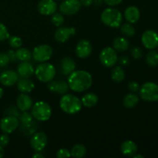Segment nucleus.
Segmentation results:
<instances>
[{
	"mask_svg": "<svg viewBox=\"0 0 158 158\" xmlns=\"http://www.w3.org/2000/svg\"><path fill=\"white\" fill-rule=\"evenodd\" d=\"M34 74L40 81L43 83H49L55 77L56 68L51 63L44 62L36 66Z\"/></svg>",
	"mask_w": 158,
	"mask_h": 158,
	"instance_id": "4",
	"label": "nucleus"
},
{
	"mask_svg": "<svg viewBox=\"0 0 158 158\" xmlns=\"http://www.w3.org/2000/svg\"><path fill=\"white\" fill-rule=\"evenodd\" d=\"M137 144L132 140H125L120 145V151L126 157H133L137 153Z\"/></svg>",
	"mask_w": 158,
	"mask_h": 158,
	"instance_id": "21",
	"label": "nucleus"
},
{
	"mask_svg": "<svg viewBox=\"0 0 158 158\" xmlns=\"http://www.w3.org/2000/svg\"><path fill=\"white\" fill-rule=\"evenodd\" d=\"M111 79L114 82L120 83L125 79V72L120 66H115L111 72Z\"/></svg>",
	"mask_w": 158,
	"mask_h": 158,
	"instance_id": "28",
	"label": "nucleus"
},
{
	"mask_svg": "<svg viewBox=\"0 0 158 158\" xmlns=\"http://www.w3.org/2000/svg\"><path fill=\"white\" fill-rule=\"evenodd\" d=\"M9 43L11 47L14 48V49H19L23 46V40L20 37L13 35V36L9 38Z\"/></svg>",
	"mask_w": 158,
	"mask_h": 158,
	"instance_id": "35",
	"label": "nucleus"
},
{
	"mask_svg": "<svg viewBox=\"0 0 158 158\" xmlns=\"http://www.w3.org/2000/svg\"><path fill=\"white\" fill-rule=\"evenodd\" d=\"M60 69L63 75L69 76L76 69V63L70 57H64L60 62Z\"/></svg>",
	"mask_w": 158,
	"mask_h": 158,
	"instance_id": "20",
	"label": "nucleus"
},
{
	"mask_svg": "<svg viewBox=\"0 0 158 158\" xmlns=\"http://www.w3.org/2000/svg\"><path fill=\"white\" fill-rule=\"evenodd\" d=\"M103 2L110 6H116L120 5L123 0H103Z\"/></svg>",
	"mask_w": 158,
	"mask_h": 158,
	"instance_id": "44",
	"label": "nucleus"
},
{
	"mask_svg": "<svg viewBox=\"0 0 158 158\" xmlns=\"http://www.w3.org/2000/svg\"><path fill=\"white\" fill-rule=\"evenodd\" d=\"M86 152H87V151H86V147L81 143L74 145L70 151L71 156L76 158H82L85 157Z\"/></svg>",
	"mask_w": 158,
	"mask_h": 158,
	"instance_id": "27",
	"label": "nucleus"
},
{
	"mask_svg": "<svg viewBox=\"0 0 158 158\" xmlns=\"http://www.w3.org/2000/svg\"><path fill=\"white\" fill-rule=\"evenodd\" d=\"M80 2L81 6L84 7H88L93 4V0H80Z\"/></svg>",
	"mask_w": 158,
	"mask_h": 158,
	"instance_id": "46",
	"label": "nucleus"
},
{
	"mask_svg": "<svg viewBox=\"0 0 158 158\" xmlns=\"http://www.w3.org/2000/svg\"><path fill=\"white\" fill-rule=\"evenodd\" d=\"M55 1H63V0H55Z\"/></svg>",
	"mask_w": 158,
	"mask_h": 158,
	"instance_id": "52",
	"label": "nucleus"
},
{
	"mask_svg": "<svg viewBox=\"0 0 158 158\" xmlns=\"http://www.w3.org/2000/svg\"><path fill=\"white\" fill-rule=\"evenodd\" d=\"M18 117L19 123H21L22 125L28 124V123H31L32 121V119H33L32 114L29 113L28 111H23L22 114H19Z\"/></svg>",
	"mask_w": 158,
	"mask_h": 158,
	"instance_id": "33",
	"label": "nucleus"
},
{
	"mask_svg": "<svg viewBox=\"0 0 158 158\" xmlns=\"http://www.w3.org/2000/svg\"></svg>",
	"mask_w": 158,
	"mask_h": 158,
	"instance_id": "53",
	"label": "nucleus"
},
{
	"mask_svg": "<svg viewBox=\"0 0 158 158\" xmlns=\"http://www.w3.org/2000/svg\"><path fill=\"white\" fill-rule=\"evenodd\" d=\"M10 62L9 56L5 52H0V67H4L7 66Z\"/></svg>",
	"mask_w": 158,
	"mask_h": 158,
	"instance_id": "38",
	"label": "nucleus"
},
{
	"mask_svg": "<svg viewBox=\"0 0 158 158\" xmlns=\"http://www.w3.org/2000/svg\"><path fill=\"white\" fill-rule=\"evenodd\" d=\"M32 115L38 121L44 122L49 120L52 115L50 105L45 101H38L32 106Z\"/></svg>",
	"mask_w": 158,
	"mask_h": 158,
	"instance_id": "5",
	"label": "nucleus"
},
{
	"mask_svg": "<svg viewBox=\"0 0 158 158\" xmlns=\"http://www.w3.org/2000/svg\"><path fill=\"white\" fill-rule=\"evenodd\" d=\"M64 17L63 16V15L59 12H55L51 16V22L56 27H60L64 23Z\"/></svg>",
	"mask_w": 158,
	"mask_h": 158,
	"instance_id": "34",
	"label": "nucleus"
},
{
	"mask_svg": "<svg viewBox=\"0 0 158 158\" xmlns=\"http://www.w3.org/2000/svg\"><path fill=\"white\" fill-rule=\"evenodd\" d=\"M133 157L134 158H143V155H141V154H134V156H133Z\"/></svg>",
	"mask_w": 158,
	"mask_h": 158,
	"instance_id": "50",
	"label": "nucleus"
},
{
	"mask_svg": "<svg viewBox=\"0 0 158 158\" xmlns=\"http://www.w3.org/2000/svg\"><path fill=\"white\" fill-rule=\"evenodd\" d=\"M92 50V44L87 40H80L76 46V54L80 59H86L89 57Z\"/></svg>",
	"mask_w": 158,
	"mask_h": 158,
	"instance_id": "14",
	"label": "nucleus"
},
{
	"mask_svg": "<svg viewBox=\"0 0 158 158\" xmlns=\"http://www.w3.org/2000/svg\"><path fill=\"white\" fill-rule=\"evenodd\" d=\"M6 114H7V116H13V117H18L19 115V113L17 110V107L14 106H11L9 108H7Z\"/></svg>",
	"mask_w": 158,
	"mask_h": 158,
	"instance_id": "41",
	"label": "nucleus"
},
{
	"mask_svg": "<svg viewBox=\"0 0 158 158\" xmlns=\"http://www.w3.org/2000/svg\"><path fill=\"white\" fill-rule=\"evenodd\" d=\"M19 120L13 116H6L0 120V129L3 133L12 134L19 127Z\"/></svg>",
	"mask_w": 158,
	"mask_h": 158,
	"instance_id": "9",
	"label": "nucleus"
},
{
	"mask_svg": "<svg viewBox=\"0 0 158 158\" xmlns=\"http://www.w3.org/2000/svg\"><path fill=\"white\" fill-rule=\"evenodd\" d=\"M124 16L128 23L134 24V23H136L140 19V12L137 6H129V7L125 9Z\"/></svg>",
	"mask_w": 158,
	"mask_h": 158,
	"instance_id": "22",
	"label": "nucleus"
},
{
	"mask_svg": "<svg viewBox=\"0 0 158 158\" xmlns=\"http://www.w3.org/2000/svg\"><path fill=\"white\" fill-rule=\"evenodd\" d=\"M39 12L43 15H52L57 9L55 0H40L37 6Z\"/></svg>",
	"mask_w": 158,
	"mask_h": 158,
	"instance_id": "13",
	"label": "nucleus"
},
{
	"mask_svg": "<svg viewBox=\"0 0 158 158\" xmlns=\"http://www.w3.org/2000/svg\"><path fill=\"white\" fill-rule=\"evenodd\" d=\"M76 33V29L74 27H61L55 32L54 37L55 40L59 43H66L69 40L72 35H74Z\"/></svg>",
	"mask_w": 158,
	"mask_h": 158,
	"instance_id": "15",
	"label": "nucleus"
},
{
	"mask_svg": "<svg viewBox=\"0 0 158 158\" xmlns=\"http://www.w3.org/2000/svg\"><path fill=\"white\" fill-rule=\"evenodd\" d=\"M52 47L47 44H42L35 46L32 52L34 60L39 63H44L50 60L52 56Z\"/></svg>",
	"mask_w": 158,
	"mask_h": 158,
	"instance_id": "7",
	"label": "nucleus"
},
{
	"mask_svg": "<svg viewBox=\"0 0 158 158\" xmlns=\"http://www.w3.org/2000/svg\"><path fill=\"white\" fill-rule=\"evenodd\" d=\"M21 131H23L26 135H32L36 131V124L32 120L31 123H28V124L22 125Z\"/></svg>",
	"mask_w": 158,
	"mask_h": 158,
	"instance_id": "32",
	"label": "nucleus"
},
{
	"mask_svg": "<svg viewBox=\"0 0 158 158\" xmlns=\"http://www.w3.org/2000/svg\"><path fill=\"white\" fill-rule=\"evenodd\" d=\"M15 55H16L17 60H20L21 62L23 61H29L32 57V53L30 51L25 48H19L15 51Z\"/></svg>",
	"mask_w": 158,
	"mask_h": 158,
	"instance_id": "29",
	"label": "nucleus"
},
{
	"mask_svg": "<svg viewBox=\"0 0 158 158\" xmlns=\"http://www.w3.org/2000/svg\"><path fill=\"white\" fill-rule=\"evenodd\" d=\"M47 87L51 92L56 93L58 94H66L69 88L67 82L64 81V80H60V81L51 80L48 83Z\"/></svg>",
	"mask_w": 158,
	"mask_h": 158,
	"instance_id": "17",
	"label": "nucleus"
},
{
	"mask_svg": "<svg viewBox=\"0 0 158 158\" xmlns=\"http://www.w3.org/2000/svg\"><path fill=\"white\" fill-rule=\"evenodd\" d=\"M3 94H4V91L2 87H0V99L3 97Z\"/></svg>",
	"mask_w": 158,
	"mask_h": 158,
	"instance_id": "51",
	"label": "nucleus"
},
{
	"mask_svg": "<svg viewBox=\"0 0 158 158\" xmlns=\"http://www.w3.org/2000/svg\"><path fill=\"white\" fill-rule=\"evenodd\" d=\"M17 87L21 93L29 94L35 88V84L33 81L28 77H21V79L18 80Z\"/></svg>",
	"mask_w": 158,
	"mask_h": 158,
	"instance_id": "23",
	"label": "nucleus"
},
{
	"mask_svg": "<svg viewBox=\"0 0 158 158\" xmlns=\"http://www.w3.org/2000/svg\"><path fill=\"white\" fill-rule=\"evenodd\" d=\"M32 157L34 158H43L44 155L42 154L41 151H35L33 154H32Z\"/></svg>",
	"mask_w": 158,
	"mask_h": 158,
	"instance_id": "47",
	"label": "nucleus"
},
{
	"mask_svg": "<svg viewBox=\"0 0 158 158\" xmlns=\"http://www.w3.org/2000/svg\"><path fill=\"white\" fill-rule=\"evenodd\" d=\"M9 37H10V35H9L7 27L3 23H0V41L9 40Z\"/></svg>",
	"mask_w": 158,
	"mask_h": 158,
	"instance_id": "36",
	"label": "nucleus"
},
{
	"mask_svg": "<svg viewBox=\"0 0 158 158\" xmlns=\"http://www.w3.org/2000/svg\"><path fill=\"white\" fill-rule=\"evenodd\" d=\"M140 85L136 81H131L128 84V89L131 91L132 93H136L140 89Z\"/></svg>",
	"mask_w": 158,
	"mask_h": 158,
	"instance_id": "42",
	"label": "nucleus"
},
{
	"mask_svg": "<svg viewBox=\"0 0 158 158\" xmlns=\"http://www.w3.org/2000/svg\"><path fill=\"white\" fill-rule=\"evenodd\" d=\"M60 106L63 112L73 115L81 110L83 104L81 100L77 96L70 94H65L60 99Z\"/></svg>",
	"mask_w": 158,
	"mask_h": 158,
	"instance_id": "2",
	"label": "nucleus"
},
{
	"mask_svg": "<svg viewBox=\"0 0 158 158\" xmlns=\"http://www.w3.org/2000/svg\"><path fill=\"white\" fill-rule=\"evenodd\" d=\"M100 60L105 67H113L118 62L117 52L112 47L104 48L100 53Z\"/></svg>",
	"mask_w": 158,
	"mask_h": 158,
	"instance_id": "8",
	"label": "nucleus"
},
{
	"mask_svg": "<svg viewBox=\"0 0 158 158\" xmlns=\"http://www.w3.org/2000/svg\"><path fill=\"white\" fill-rule=\"evenodd\" d=\"M69 89L74 92L82 93L87 90L93 84L91 74L86 70H74L67 80Z\"/></svg>",
	"mask_w": 158,
	"mask_h": 158,
	"instance_id": "1",
	"label": "nucleus"
},
{
	"mask_svg": "<svg viewBox=\"0 0 158 158\" xmlns=\"http://www.w3.org/2000/svg\"><path fill=\"white\" fill-rule=\"evenodd\" d=\"M118 61L119 63H120V64L121 65V66H127L128 64L130 63V60L129 58H128L127 56H120V58L118 59Z\"/></svg>",
	"mask_w": 158,
	"mask_h": 158,
	"instance_id": "43",
	"label": "nucleus"
},
{
	"mask_svg": "<svg viewBox=\"0 0 158 158\" xmlns=\"http://www.w3.org/2000/svg\"><path fill=\"white\" fill-rule=\"evenodd\" d=\"M102 23L110 28H118L122 24V13L117 9L107 8L101 14Z\"/></svg>",
	"mask_w": 158,
	"mask_h": 158,
	"instance_id": "3",
	"label": "nucleus"
},
{
	"mask_svg": "<svg viewBox=\"0 0 158 158\" xmlns=\"http://www.w3.org/2000/svg\"><path fill=\"white\" fill-rule=\"evenodd\" d=\"M81 6L80 0H63L60 5V11L62 14L72 15L77 13Z\"/></svg>",
	"mask_w": 158,
	"mask_h": 158,
	"instance_id": "10",
	"label": "nucleus"
},
{
	"mask_svg": "<svg viewBox=\"0 0 158 158\" xmlns=\"http://www.w3.org/2000/svg\"><path fill=\"white\" fill-rule=\"evenodd\" d=\"M8 56H9V59H10V61L12 62H15L17 60V57L16 55H15V52L14 50H9L7 52Z\"/></svg>",
	"mask_w": 158,
	"mask_h": 158,
	"instance_id": "45",
	"label": "nucleus"
},
{
	"mask_svg": "<svg viewBox=\"0 0 158 158\" xmlns=\"http://www.w3.org/2000/svg\"><path fill=\"white\" fill-rule=\"evenodd\" d=\"M17 108L19 110L28 111L32 106V100L26 94L22 93L16 99Z\"/></svg>",
	"mask_w": 158,
	"mask_h": 158,
	"instance_id": "18",
	"label": "nucleus"
},
{
	"mask_svg": "<svg viewBox=\"0 0 158 158\" xmlns=\"http://www.w3.org/2000/svg\"><path fill=\"white\" fill-rule=\"evenodd\" d=\"M103 0H93V4L95 6H100L103 3Z\"/></svg>",
	"mask_w": 158,
	"mask_h": 158,
	"instance_id": "48",
	"label": "nucleus"
},
{
	"mask_svg": "<svg viewBox=\"0 0 158 158\" xmlns=\"http://www.w3.org/2000/svg\"><path fill=\"white\" fill-rule=\"evenodd\" d=\"M9 135H8V134L4 133V134H1V135H0V145H1L2 147H3V148H5V147H6L9 144Z\"/></svg>",
	"mask_w": 158,
	"mask_h": 158,
	"instance_id": "40",
	"label": "nucleus"
},
{
	"mask_svg": "<svg viewBox=\"0 0 158 158\" xmlns=\"http://www.w3.org/2000/svg\"><path fill=\"white\" fill-rule=\"evenodd\" d=\"M131 53L133 58L135 59V60H139L143 56L142 49L139 46H134V47H133L131 50Z\"/></svg>",
	"mask_w": 158,
	"mask_h": 158,
	"instance_id": "37",
	"label": "nucleus"
},
{
	"mask_svg": "<svg viewBox=\"0 0 158 158\" xmlns=\"http://www.w3.org/2000/svg\"><path fill=\"white\" fill-rule=\"evenodd\" d=\"M19 75L14 70H6L0 73V83L5 86H12L18 82Z\"/></svg>",
	"mask_w": 158,
	"mask_h": 158,
	"instance_id": "16",
	"label": "nucleus"
},
{
	"mask_svg": "<svg viewBox=\"0 0 158 158\" xmlns=\"http://www.w3.org/2000/svg\"><path fill=\"white\" fill-rule=\"evenodd\" d=\"M141 42L147 49H155L158 47V33L151 29L145 31L141 36Z\"/></svg>",
	"mask_w": 158,
	"mask_h": 158,
	"instance_id": "12",
	"label": "nucleus"
},
{
	"mask_svg": "<svg viewBox=\"0 0 158 158\" xmlns=\"http://www.w3.org/2000/svg\"><path fill=\"white\" fill-rule=\"evenodd\" d=\"M35 73V69L32 63L29 61H23L19 63L17 67V73L21 77H28L29 78L32 77Z\"/></svg>",
	"mask_w": 158,
	"mask_h": 158,
	"instance_id": "19",
	"label": "nucleus"
},
{
	"mask_svg": "<svg viewBox=\"0 0 158 158\" xmlns=\"http://www.w3.org/2000/svg\"><path fill=\"white\" fill-rule=\"evenodd\" d=\"M140 97L148 102L158 101V85L153 82H147L140 87Z\"/></svg>",
	"mask_w": 158,
	"mask_h": 158,
	"instance_id": "6",
	"label": "nucleus"
},
{
	"mask_svg": "<svg viewBox=\"0 0 158 158\" xmlns=\"http://www.w3.org/2000/svg\"><path fill=\"white\" fill-rule=\"evenodd\" d=\"M81 102L86 107H93L98 103V96L94 93H88L82 97Z\"/></svg>",
	"mask_w": 158,
	"mask_h": 158,
	"instance_id": "25",
	"label": "nucleus"
},
{
	"mask_svg": "<svg viewBox=\"0 0 158 158\" xmlns=\"http://www.w3.org/2000/svg\"><path fill=\"white\" fill-rule=\"evenodd\" d=\"M130 46L129 41L125 37H117L114 40L113 48L118 52H125Z\"/></svg>",
	"mask_w": 158,
	"mask_h": 158,
	"instance_id": "24",
	"label": "nucleus"
},
{
	"mask_svg": "<svg viewBox=\"0 0 158 158\" xmlns=\"http://www.w3.org/2000/svg\"><path fill=\"white\" fill-rule=\"evenodd\" d=\"M147 63L151 67H156L158 65V52L156 51H151L148 52L146 58Z\"/></svg>",
	"mask_w": 158,
	"mask_h": 158,
	"instance_id": "31",
	"label": "nucleus"
},
{
	"mask_svg": "<svg viewBox=\"0 0 158 158\" xmlns=\"http://www.w3.org/2000/svg\"><path fill=\"white\" fill-rule=\"evenodd\" d=\"M139 97L137 94H134V93H130V94H127L124 97L123 100V106L127 108H133L139 103Z\"/></svg>",
	"mask_w": 158,
	"mask_h": 158,
	"instance_id": "26",
	"label": "nucleus"
},
{
	"mask_svg": "<svg viewBox=\"0 0 158 158\" xmlns=\"http://www.w3.org/2000/svg\"><path fill=\"white\" fill-rule=\"evenodd\" d=\"M5 154V151H4V148L3 147H2L1 145H0V158H2L4 156Z\"/></svg>",
	"mask_w": 158,
	"mask_h": 158,
	"instance_id": "49",
	"label": "nucleus"
},
{
	"mask_svg": "<svg viewBox=\"0 0 158 158\" xmlns=\"http://www.w3.org/2000/svg\"><path fill=\"white\" fill-rule=\"evenodd\" d=\"M56 157L58 158H68L71 157V153L66 148H61L56 152Z\"/></svg>",
	"mask_w": 158,
	"mask_h": 158,
	"instance_id": "39",
	"label": "nucleus"
},
{
	"mask_svg": "<svg viewBox=\"0 0 158 158\" xmlns=\"http://www.w3.org/2000/svg\"><path fill=\"white\" fill-rule=\"evenodd\" d=\"M120 32L127 37H131L135 34V29L130 23H125L120 25Z\"/></svg>",
	"mask_w": 158,
	"mask_h": 158,
	"instance_id": "30",
	"label": "nucleus"
},
{
	"mask_svg": "<svg viewBox=\"0 0 158 158\" xmlns=\"http://www.w3.org/2000/svg\"><path fill=\"white\" fill-rule=\"evenodd\" d=\"M48 137L43 132L34 133L30 139V146L35 151H42L46 147Z\"/></svg>",
	"mask_w": 158,
	"mask_h": 158,
	"instance_id": "11",
	"label": "nucleus"
}]
</instances>
